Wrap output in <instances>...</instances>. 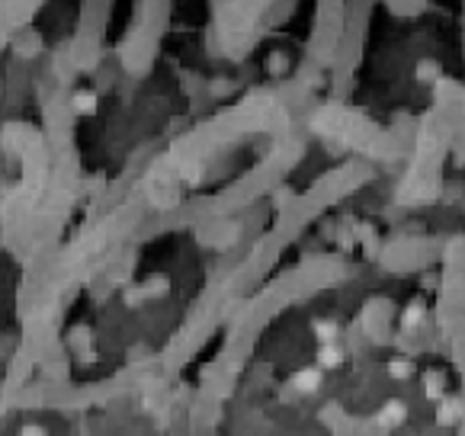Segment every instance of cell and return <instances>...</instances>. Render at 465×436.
I'll return each instance as SVG.
<instances>
[{
    "instance_id": "obj_1",
    "label": "cell",
    "mask_w": 465,
    "mask_h": 436,
    "mask_svg": "<svg viewBox=\"0 0 465 436\" xmlns=\"http://www.w3.org/2000/svg\"><path fill=\"white\" fill-rule=\"evenodd\" d=\"M321 382H324V375H321V369H318V365L298 369L296 375H292V388L302 391V395H315V391L321 388Z\"/></svg>"
},
{
    "instance_id": "obj_2",
    "label": "cell",
    "mask_w": 465,
    "mask_h": 436,
    "mask_svg": "<svg viewBox=\"0 0 465 436\" xmlns=\"http://www.w3.org/2000/svg\"><path fill=\"white\" fill-rule=\"evenodd\" d=\"M71 109L78 115H97L100 96L93 93V90H74V93H71Z\"/></svg>"
},
{
    "instance_id": "obj_3",
    "label": "cell",
    "mask_w": 465,
    "mask_h": 436,
    "mask_svg": "<svg viewBox=\"0 0 465 436\" xmlns=\"http://www.w3.org/2000/svg\"><path fill=\"white\" fill-rule=\"evenodd\" d=\"M404 417H407L404 401H398V398H392V401H385V404H382V414H379L382 427H398V423H404Z\"/></svg>"
},
{
    "instance_id": "obj_4",
    "label": "cell",
    "mask_w": 465,
    "mask_h": 436,
    "mask_svg": "<svg viewBox=\"0 0 465 436\" xmlns=\"http://www.w3.org/2000/svg\"><path fill=\"white\" fill-rule=\"evenodd\" d=\"M311 333L318 337V343H337V333H340V327H337V321L330 318H315L311 321Z\"/></svg>"
},
{
    "instance_id": "obj_5",
    "label": "cell",
    "mask_w": 465,
    "mask_h": 436,
    "mask_svg": "<svg viewBox=\"0 0 465 436\" xmlns=\"http://www.w3.org/2000/svg\"><path fill=\"white\" fill-rule=\"evenodd\" d=\"M337 365H343V350L337 343H324L318 346V369H337Z\"/></svg>"
},
{
    "instance_id": "obj_6",
    "label": "cell",
    "mask_w": 465,
    "mask_h": 436,
    "mask_svg": "<svg viewBox=\"0 0 465 436\" xmlns=\"http://www.w3.org/2000/svg\"><path fill=\"white\" fill-rule=\"evenodd\" d=\"M424 395L430 398V401L443 398V375H439V372H427L424 375Z\"/></svg>"
},
{
    "instance_id": "obj_7",
    "label": "cell",
    "mask_w": 465,
    "mask_h": 436,
    "mask_svg": "<svg viewBox=\"0 0 465 436\" xmlns=\"http://www.w3.org/2000/svg\"><path fill=\"white\" fill-rule=\"evenodd\" d=\"M459 420V404L456 401H443L439 404V410H437V423L439 427H449V423H456Z\"/></svg>"
},
{
    "instance_id": "obj_8",
    "label": "cell",
    "mask_w": 465,
    "mask_h": 436,
    "mask_svg": "<svg viewBox=\"0 0 465 436\" xmlns=\"http://www.w3.org/2000/svg\"><path fill=\"white\" fill-rule=\"evenodd\" d=\"M388 375L392 378H411L414 375V363L411 359H392V363H388Z\"/></svg>"
},
{
    "instance_id": "obj_9",
    "label": "cell",
    "mask_w": 465,
    "mask_h": 436,
    "mask_svg": "<svg viewBox=\"0 0 465 436\" xmlns=\"http://www.w3.org/2000/svg\"><path fill=\"white\" fill-rule=\"evenodd\" d=\"M420 321H424V301H414V305L407 308L404 314H401V324L414 327V324H420Z\"/></svg>"
},
{
    "instance_id": "obj_10",
    "label": "cell",
    "mask_w": 465,
    "mask_h": 436,
    "mask_svg": "<svg viewBox=\"0 0 465 436\" xmlns=\"http://www.w3.org/2000/svg\"><path fill=\"white\" fill-rule=\"evenodd\" d=\"M16 436H48V430L42 427V423H23V427L16 430Z\"/></svg>"
},
{
    "instance_id": "obj_11",
    "label": "cell",
    "mask_w": 465,
    "mask_h": 436,
    "mask_svg": "<svg viewBox=\"0 0 465 436\" xmlns=\"http://www.w3.org/2000/svg\"><path fill=\"white\" fill-rule=\"evenodd\" d=\"M433 77H437V64L424 61V64H420V81H433Z\"/></svg>"
}]
</instances>
